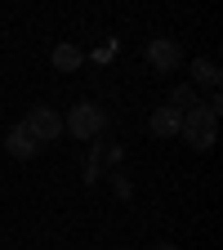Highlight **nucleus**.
I'll use <instances>...</instances> for the list:
<instances>
[{
	"instance_id": "nucleus-1",
	"label": "nucleus",
	"mask_w": 223,
	"mask_h": 250,
	"mask_svg": "<svg viewBox=\"0 0 223 250\" xmlns=\"http://www.w3.org/2000/svg\"><path fill=\"white\" fill-rule=\"evenodd\" d=\"M214 130H219V116L210 107H192V112H183V125H179V134L187 139V147H197V152H210L214 147Z\"/></svg>"
},
{
	"instance_id": "nucleus-2",
	"label": "nucleus",
	"mask_w": 223,
	"mask_h": 250,
	"mask_svg": "<svg viewBox=\"0 0 223 250\" xmlns=\"http://www.w3.org/2000/svg\"><path fill=\"white\" fill-rule=\"evenodd\" d=\"M62 130H72L76 139H85V143H89V139H99V134L107 130V112H103L99 103H89V99H85V103H76V107H72V116L62 121Z\"/></svg>"
},
{
	"instance_id": "nucleus-3",
	"label": "nucleus",
	"mask_w": 223,
	"mask_h": 250,
	"mask_svg": "<svg viewBox=\"0 0 223 250\" xmlns=\"http://www.w3.org/2000/svg\"><path fill=\"white\" fill-rule=\"evenodd\" d=\"M18 125H22V130L36 139V143H54V139L62 134V116H58L54 107H31Z\"/></svg>"
},
{
	"instance_id": "nucleus-4",
	"label": "nucleus",
	"mask_w": 223,
	"mask_h": 250,
	"mask_svg": "<svg viewBox=\"0 0 223 250\" xmlns=\"http://www.w3.org/2000/svg\"><path fill=\"white\" fill-rule=\"evenodd\" d=\"M147 62L156 72H174L179 62H183V49H179V41H170V36H156L152 45H147Z\"/></svg>"
},
{
	"instance_id": "nucleus-5",
	"label": "nucleus",
	"mask_w": 223,
	"mask_h": 250,
	"mask_svg": "<svg viewBox=\"0 0 223 250\" xmlns=\"http://www.w3.org/2000/svg\"><path fill=\"white\" fill-rule=\"evenodd\" d=\"M36 147H41V143L31 139L22 125H14V130L5 134V152H9V156H18V161H31V156H36Z\"/></svg>"
},
{
	"instance_id": "nucleus-6",
	"label": "nucleus",
	"mask_w": 223,
	"mask_h": 250,
	"mask_svg": "<svg viewBox=\"0 0 223 250\" xmlns=\"http://www.w3.org/2000/svg\"><path fill=\"white\" fill-rule=\"evenodd\" d=\"M81 62H85V54H81L72 41L54 45V72H81Z\"/></svg>"
},
{
	"instance_id": "nucleus-7",
	"label": "nucleus",
	"mask_w": 223,
	"mask_h": 250,
	"mask_svg": "<svg viewBox=\"0 0 223 250\" xmlns=\"http://www.w3.org/2000/svg\"><path fill=\"white\" fill-rule=\"evenodd\" d=\"M179 125H183V116H179L174 107H156V112H152V134L170 139V134H179Z\"/></svg>"
},
{
	"instance_id": "nucleus-8",
	"label": "nucleus",
	"mask_w": 223,
	"mask_h": 250,
	"mask_svg": "<svg viewBox=\"0 0 223 250\" xmlns=\"http://www.w3.org/2000/svg\"><path fill=\"white\" fill-rule=\"evenodd\" d=\"M205 85V89H219V62L214 58H197L192 62V89Z\"/></svg>"
},
{
	"instance_id": "nucleus-9",
	"label": "nucleus",
	"mask_w": 223,
	"mask_h": 250,
	"mask_svg": "<svg viewBox=\"0 0 223 250\" xmlns=\"http://www.w3.org/2000/svg\"><path fill=\"white\" fill-rule=\"evenodd\" d=\"M170 107H174L179 116H183V112H192V107H197V89H192V85H179V89L170 94Z\"/></svg>"
},
{
	"instance_id": "nucleus-10",
	"label": "nucleus",
	"mask_w": 223,
	"mask_h": 250,
	"mask_svg": "<svg viewBox=\"0 0 223 250\" xmlns=\"http://www.w3.org/2000/svg\"><path fill=\"white\" fill-rule=\"evenodd\" d=\"M156 250H179V246H170V241H165V246H156Z\"/></svg>"
}]
</instances>
